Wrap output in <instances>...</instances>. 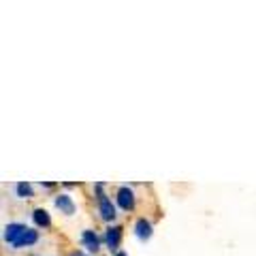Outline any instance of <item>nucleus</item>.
Instances as JSON below:
<instances>
[{
  "label": "nucleus",
  "instance_id": "nucleus-1",
  "mask_svg": "<svg viewBox=\"0 0 256 256\" xmlns=\"http://www.w3.org/2000/svg\"><path fill=\"white\" fill-rule=\"evenodd\" d=\"M102 184H94V190H96V201H98V212H100V218L105 222H114L116 220V205L111 203V198L102 192Z\"/></svg>",
  "mask_w": 256,
  "mask_h": 256
},
{
  "label": "nucleus",
  "instance_id": "nucleus-3",
  "mask_svg": "<svg viewBox=\"0 0 256 256\" xmlns=\"http://www.w3.org/2000/svg\"><path fill=\"white\" fill-rule=\"evenodd\" d=\"M116 201L120 205V210L132 212L134 210V192H132V188L126 186V184H122V186L118 188V192H116Z\"/></svg>",
  "mask_w": 256,
  "mask_h": 256
},
{
  "label": "nucleus",
  "instance_id": "nucleus-5",
  "mask_svg": "<svg viewBox=\"0 0 256 256\" xmlns=\"http://www.w3.org/2000/svg\"><path fill=\"white\" fill-rule=\"evenodd\" d=\"M82 244H84V248L88 252H98L100 250V239H98V235L94 233V230H90V228H86L84 233H82Z\"/></svg>",
  "mask_w": 256,
  "mask_h": 256
},
{
  "label": "nucleus",
  "instance_id": "nucleus-6",
  "mask_svg": "<svg viewBox=\"0 0 256 256\" xmlns=\"http://www.w3.org/2000/svg\"><path fill=\"white\" fill-rule=\"evenodd\" d=\"M54 203L64 216H73L75 214V203H73V198H70L68 194H58L54 198Z\"/></svg>",
  "mask_w": 256,
  "mask_h": 256
},
{
  "label": "nucleus",
  "instance_id": "nucleus-10",
  "mask_svg": "<svg viewBox=\"0 0 256 256\" xmlns=\"http://www.w3.org/2000/svg\"><path fill=\"white\" fill-rule=\"evenodd\" d=\"M15 192H18L20 198H32L34 196V188H32V184H26V182L18 184V186H15Z\"/></svg>",
  "mask_w": 256,
  "mask_h": 256
},
{
  "label": "nucleus",
  "instance_id": "nucleus-11",
  "mask_svg": "<svg viewBox=\"0 0 256 256\" xmlns=\"http://www.w3.org/2000/svg\"><path fill=\"white\" fill-rule=\"evenodd\" d=\"M114 256H128V254H126V252H122V250H120V252H116Z\"/></svg>",
  "mask_w": 256,
  "mask_h": 256
},
{
  "label": "nucleus",
  "instance_id": "nucleus-2",
  "mask_svg": "<svg viewBox=\"0 0 256 256\" xmlns=\"http://www.w3.org/2000/svg\"><path fill=\"white\" fill-rule=\"evenodd\" d=\"M28 228L26 224H22V222H11V224H6L4 226V233H2V239H4V244H9L11 248L20 242V239L28 233Z\"/></svg>",
  "mask_w": 256,
  "mask_h": 256
},
{
  "label": "nucleus",
  "instance_id": "nucleus-9",
  "mask_svg": "<svg viewBox=\"0 0 256 256\" xmlns=\"http://www.w3.org/2000/svg\"><path fill=\"white\" fill-rule=\"evenodd\" d=\"M32 220H34V224L38 228L52 226V218H50V214H47V210H43V207H36V210L32 212Z\"/></svg>",
  "mask_w": 256,
  "mask_h": 256
},
{
  "label": "nucleus",
  "instance_id": "nucleus-12",
  "mask_svg": "<svg viewBox=\"0 0 256 256\" xmlns=\"http://www.w3.org/2000/svg\"><path fill=\"white\" fill-rule=\"evenodd\" d=\"M70 256H86V254H82V252H73V254H70Z\"/></svg>",
  "mask_w": 256,
  "mask_h": 256
},
{
  "label": "nucleus",
  "instance_id": "nucleus-7",
  "mask_svg": "<svg viewBox=\"0 0 256 256\" xmlns=\"http://www.w3.org/2000/svg\"><path fill=\"white\" fill-rule=\"evenodd\" d=\"M134 235H137L141 242L150 239L152 237V222L148 218H137V222H134Z\"/></svg>",
  "mask_w": 256,
  "mask_h": 256
},
{
  "label": "nucleus",
  "instance_id": "nucleus-4",
  "mask_svg": "<svg viewBox=\"0 0 256 256\" xmlns=\"http://www.w3.org/2000/svg\"><path fill=\"white\" fill-rule=\"evenodd\" d=\"M105 242L109 252H120V242H122V226H107Z\"/></svg>",
  "mask_w": 256,
  "mask_h": 256
},
{
  "label": "nucleus",
  "instance_id": "nucleus-8",
  "mask_svg": "<svg viewBox=\"0 0 256 256\" xmlns=\"http://www.w3.org/2000/svg\"><path fill=\"white\" fill-rule=\"evenodd\" d=\"M36 242H38V230H36V228H28V233L24 235L20 242L13 246V250H22V248H32Z\"/></svg>",
  "mask_w": 256,
  "mask_h": 256
}]
</instances>
